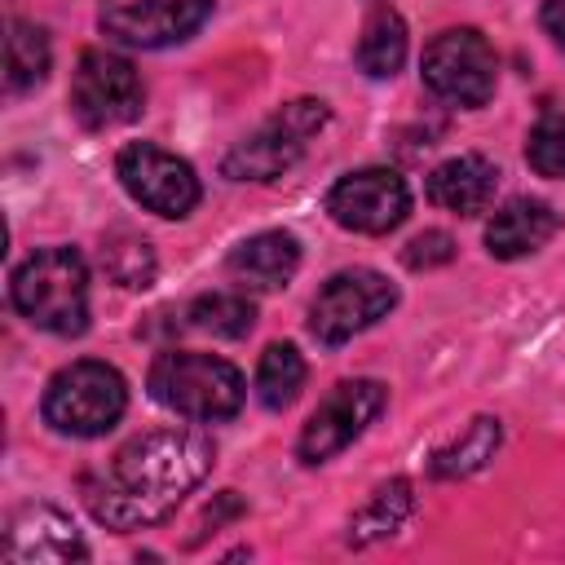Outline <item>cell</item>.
<instances>
[{"label":"cell","mask_w":565,"mask_h":565,"mask_svg":"<svg viewBox=\"0 0 565 565\" xmlns=\"http://www.w3.org/2000/svg\"><path fill=\"white\" fill-rule=\"evenodd\" d=\"M216 446L199 428H150L124 441L102 472L84 481V503L106 530H150L212 472Z\"/></svg>","instance_id":"1"},{"label":"cell","mask_w":565,"mask_h":565,"mask_svg":"<svg viewBox=\"0 0 565 565\" xmlns=\"http://www.w3.org/2000/svg\"><path fill=\"white\" fill-rule=\"evenodd\" d=\"M13 309L53 335H79L88 327V265L75 247H35L9 278Z\"/></svg>","instance_id":"2"},{"label":"cell","mask_w":565,"mask_h":565,"mask_svg":"<svg viewBox=\"0 0 565 565\" xmlns=\"http://www.w3.org/2000/svg\"><path fill=\"white\" fill-rule=\"evenodd\" d=\"M150 397L159 406H168L172 415H185L194 424H221L230 415H238L247 384L243 371L216 353H199V349H163L150 362Z\"/></svg>","instance_id":"3"},{"label":"cell","mask_w":565,"mask_h":565,"mask_svg":"<svg viewBox=\"0 0 565 565\" xmlns=\"http://www.w3.org/2000/svg\"><path fill=\"white\" fill-rule=\"evenodd\" d=\"M128 411V384L110 362L97 358H79L71 366H62L40 397V415L53 433L62 437H106Z\"/></svg>","instance_id":"4"},{"label":"cell","mask_w":565,"mask_h":565,"mask_svg":"<svg viewBox=\"0 0 565 565\" xmlns=\"http://www.w3.org/2000/svg\"><path fill=\"white\" fill-rule=\"evenodd\" d=\"M331 119L327 102L318 97H296L287 106H278L256 132H247L243 141H234L221 159V172L230 181H274L282 177L309 146V137Z\"/></svg>","instance_id":"5"},{"label":"cell","mask_w":565,"mask_h":565,"mask_svg":"<svg viewBox=\"0 0 565 565\" xmlns=\"http://www.w3.org/2000/svg\"><path fill=\"white\" fill-rule=\"evenodd\" d=\"M419 75H424L428 93H437L441 102L477 110L494 97L499 57H494V44L477 26H446L424 44Z\"/></svg>","instance_id":"6"},{"label":"cell","mask_w":565,"mask_h":565,"mask_svg":"<svg viewBox=\"0 0 565 565\" xmlns=\"http://www.w3.org/2000/svg\"><path fill=\"white\" fill-rule=\"evenodd\" d=\"M393 305H397V287L380 269H366V265L340 269L318 287V296L309 305V331L318 344L335 349V344L362 335L366 327H375L380 318H388Z\"/></svg>","instance_id":"7"},{"label":"cell","mask_w":565,"mask_h":565,"mask_svg":"<svg viewBox=\"0 0 565 565\" xmlns=\"http://www.w3.org/2000/svg\"><path fill=\"white\" fill-rule=\"evenodd\" d=\"M146 110V84L137 66L110 49H84L75 71H71V115L102 132L132 124Z\"/></svg>","instance_id":"8"},{"label":"cell","mask_w":565,"mask_h":565,"mask_svg":"<svg viewBox=\"0 0 565 565\" xmlns=\"http://www.w3.org/2000/svg\"><path fill=\"white\" fill-rule=\"evenodd\" d=\"M388 406V388L380 380H340L318 406L313 415L305 419L300 437H296V459L318 468L327 459H335L344 446H353L371 424L375 415Z\"/></svg>","instance_id":"9"},{"label":"cell","mask_w":565,"mask_h":565,"mask_svg":"<svg viewBox=\"0 0 565 565\" xmlns=\"http://www.w3.org/2000/svg\"><path fill=\"white\" fill-rule=\"evenodd\" d=\"M115 177L132 203H141L146 212L168 216V221L190 216L199 207V194H203L194 168L154 141H128L115 154Z\"/></svg>","instance_id":"10"},{"label":"cell","mask_w":565,"mask_h":565,"mask_svg":"<svg viewBox=\"0 0 565 565\" xmlns=\"http://www.w3.org/2000/svg\"><path fill=\"white\" fill-rule=\"evenodd\" d=\"M406 212L411 190L393 168H358L327 190V216L353 234H388L406 221Z\"/></svg>","instance_id":"11"},{"label":"cell","mask_w":565,"mask_h":565,"mask_svg":"<svg viewBox=\"0 0 565 565\" xmlns=\"http://www.w3.org/2000/svg\"><path fill=\"white\" fill-rule=\"evenodd\" d=\"M212 9L216 0H128V4H106L97 22L119 44L168 49V44L190 40L212 18Z\"/></svg>","instance_id":"12"},{"label":"cell","mask_w":565,"mask_h":565,"mask_svg":"<svg viewBox=\"0 0 565 565\" xmlns=\"http://www.w3.org/2000/svg\"><path fill=\"white\" fill-rule=\"evenodd\" d=\"M4 561L9 565H62L88 561V543L75 521L53 503H22L4 525Z\"/></svg>","instance_id":"13"},{"label":"cell","mask_w":565,"mask_h":565,"mask_svg":"<svg viewBox=\"0 0 565 565\" xmlns=\"http://www.w3.org/2000/svg\"><path fill=\"white\" fill-rule=\"evenodd\" d=\"M556 230H561V216L552 203L516 194L503 207H494V216L486 221V252L494 260H521V256L539 252Z\"/></svg>","instance_id":"14"},{"label":"cell","mask_w":565,"mask_h":565,"mask_svg":"<svg viewBox=\"0 0 565 565\" xmlns=\"http://www.w3.org/2000/svg\"><path fill=\"white\" fill-rule=\"evenodd\" d=\"M499 168L486 154H450L428 172V203L455 216H477L494 203Z\"/></svg>","instance_id":"15"},{"label":"cell","mask_w":565,"mask_h":565,"mask_svg":"<svg viewBox=\"0 0 565 565\" xmlns=\"http://www.w3.org/2000/svg\"><path fill=\"white\" fill-rule=\"evenodd\" d=\"M225 269L252 291H278L300 269V243L287 230H260L225 256Z\"/></svg>","instance_id":"16"},{"label":"cell","mask_w":565,"mask_h":565,"mask_svg":"<svg viewBox=\"0 0 565 565\" xmlns=\"http://www.w3.org/2000/svg\"><path fill=\"white\" fill-rule=\"evenodd\" d=\"M353 62L371 79H388V75L402 71V62H406V22H402V13L393 4H375L366 13L358 49H353Z\"/></svg>","instance_id":"17"},{"label":"cell","mask_w":565,"mask_h":565,"mask_svg":"<svg viewBox=\"0 0 565 565\" xmlns=\"http://www.w3.org/2000/svg\"><path fill=\"white\" fill-rule=\"evenodd\" d=\"M411 512H415V486H411L406 477H393V481L375 486L371 499L349 516L344 543H349V547H366V543H375V539H388V534H397V530L406 525Z\"/></svg>","instance_id":"18"},{"label":"cell","mask_w":565,"mask_h":565,"mask_svg":"<svg viewBox=\"0 0 565 565\" xmlns=\"http://www.w3.org/2000/svg\"><path fill=\"white\" fill-rule=\"evenodd\" d=\"M49 66H53V49H49L44 26L13 18L9 35H4V84H9V93H26V88L44 84Z\"/></svg>","instance_id":"19"},{"label":"cell","mask_w":565,"mask_h":565,"mask_svg":"<svg viewBox=\"0 0 565 565\" xmlns=\"http://www.w3.org/2000/svg\"><path fill=\"white\" fill-rule=\"evenodd\" d=\"M305 375H309V366H305L296 344H287V340L269 344L260 353V362H256V397H260V406L265 411H287L300 397Z\"/></svg>","instance_id":"20"},{"label":"cell","mask_w":565,"mask_h":565,"mask_svg":"<svg viewBox=\"0 0 565 565\" xmlns=\"http://www.w3.org/2000/svg\"><path fill=\"white\" fill-rule=\"evenodd\" d=\"M499 441H503L499 419L494 415H477L450 446L433 450V463L428 468H433V477H468V472H477V468H486L494 459Z\"/></svg>","instance_id":"21"},{"label":"cell","mask_w":565,"mask_h":565,"mask_svg":"<svg viewBox=\"0 0 565 565\" xmlns=\"http://www.w3.org/2000/svg\"><path fill=\"white\" fill-rule=\"evenodd\" d=\"M185 318L194 331H207L221 340H243L256 327V305L243 291H207V296L190 300Z\"/></svg>","instance_id":"22"},{"label":"cell","mask_w":565,"mask_h":565,"mask_svg":"<svg viewBox=\"0 0 565 565\" xmlns=\"http://www.w3.org/2000/svg\"><path fill=\"white\" fill-rule=\"evenodd\" d=\"M102 269L119 287H150L154 282V252L141 234L115 230L102 238Z\"/></svg>","instance_id":"23"},{"label":"cell","mask_w":565,"mask_h":565,"mask_svg":"<svg viewBox=\"0 0 565 565\" xmlns=\"http://www.w3.org/2000/svg\"><path fill=\"white\" fill-rule=\"evenodd\" d=\"M525 163L547 181H565V110L539 115L525 137Z\"/></svg>","instance_id":"24"},{"label":"cell","mask_w":565,"mask_h":565,"mask_svg":"<svg viewBox=\"0 0 565 565\" xmlns=\"http://www.w3.org/2000/svg\"><path fill=\"white\" fill-rule=\"evenodd\" d=\"M402 260H406L411 269H437V265H450V260H455V238H450L446 230H424V234H415V238L406 243Z\"/></svg>","instance_id":"25"},{"label":"cell","mask_w":565,"mask_h":565,"mask_svg":"<svg viewBox=\"0 0 565 565\" xmlns=\"http://www.w3.org/2000/svg\"><path fill=\"white\" fill-rule=\"evenodd\" d=\"M539 22H543V31L552 35V44L565 49V0H543Z\"/></svg>","instance_id":"26"}]
</instances>
